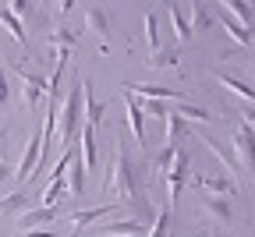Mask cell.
I'll use <instances>...</instances> for the list:
<instances>
[{
    "label": "cell",
    "mask_w": 255,
    "mask_h": 237,
    "mask_svg": "<svg viewBox=\"0 0 255 237\" xmlns=\"http://www.w3.org/2000/svg\"><path fill=\"white\" fill-rule=\"evenodd\" d=\"M103 191L114 195L117 206H121L128 216H131V220L152 227L156 209L149 206V198H145V163L128 152V131H124V127H121L117 142H114V159H110V170H107Z\"/></svg>",
    "instance_id": "6da1fadb"
},
{
    "label": "cell",
    "mask_w": 255,
    "mask_h": 237,
    "mask_svg": "<svg viewBox=\"0 0 255 237\" xmlns=\"http://www.w3.org/2000/svg\"><path fill=\"white\" fill-rule=\"evenodd\" d=\"M163 181H167V191H170V209H174V206H177V198L184 195V184L191 181V156H188V149H181V145H177L174 163L167 166Z\"/></svg>",
    "instance_id": "7a4b0ae2"
},
{
    "label": "cell",
    "mask_w": 255,
    "mask_h": 237,
    "mask_svg": "<svg viewBox=\"0 0 255 237\" xmlns=\"http://www.w3.org/2000/svg\"><path fill=\"white\" fill-rule=\"evenodd\" d=\"M231 152H234V159L241 163V170H245L248 177H255V131H252L245 120H238V127H234V134H231Z\"/></svg>",
    "instance_id": "3957f363"
},
{
    "label": "cell",
    "mask_w": 255,
    "mask_h": 237,
    "mask_svg": "<svg viewBox=\"0 0 255 237\" xmlns=\"http://www.w3.org/2000/svg\"><path fill=\"white\" fill-rule=\"evenodd\" d=\"M14 78H21V107L25 110H36L39 99L46 96V78L36 71H25L21 64H14Z\"/></svg>",
    "instance_id": "277c9868"
},
{
    "label": "cell",
    "mask_w": 255,
    "mask_h": 237,
    "mask_svg": "<svg viewBox=\"0 0 255 237\" xmlns=\"http://www.w3.org/2000/svg\"><path fill=\"white\" fill-rule=\"evenodd\" d=\"M39 152H43V127L32 131V138L21 152V163H18V170H14V184H25L32 174H36V163H39Z\"/></svg>",
    "instance_id": "5b68a950"
},
{
    "label": "cell",
    "mask_w": 255,
    "mask_h": 237,
    "mask_svg": "<svg viewBox=\"0 0 255 237\" xmlns=\"http://www.w3.org/2000/svg\"><path fill=\"white\" fill-rule=\"evenodd\" d=\"M124 127H131V138H135L138 152H145V114L131 92H124Z\"/></svg>",
    "instance_id": "8992f818"
},
{
    "label": "cell",
    "mask_w": 255,
    "mask_h": 237,
    "mask_svg": "<svg viewBox=\"0 0 255 237\" xmlns=\"http://www.w3.org/2000/svg\"><path fill=\"white\" fill-rule=\"evenodd\" d=\"M199 202H202L206 216H209L216 227H231V223H234V198H220V195H202V191H199Z\"/></svg>",
    "instance_id": "52a82bcc"
},
{
    "label": "cell",
    "mask_w": 255,
    "mask_h": 237,
    "mask_svg": "<svg viewBox=\"0 0 255 237\" xmlns=\"http://www.w3.org/2000/svg\"><path fill=\"white\" fill-rule=\"evenodd\" d=\"M195 138H202V134H195ZM202 145L220 159V166H223V170H227V177L238 184L241 177H245V170H241V163L234 159V152H231V145H223V142H216V138H202Z\"/></svg>",
    "instance_id": "ba28073f"
},
{
    "label": "cell",
    "mask_w": 255,
    "mask_h": 237,
    "mask_svg": "<svg viewBox=\"0 0 255 237\" xmlns=\"http://www.w3.org/2000/svg\"><path fill=\"white\" fill-rule=\"evenodd\" d=\"M96 131L100 127H92V124H82L78 131V142H82V166H85V174H96L100 170V145H96Z\"/></svg>",
    "instance_id": "9c48e42d"
},
{
    "label": "cell",
    "mask_w": 255,
    "mask_h": 237,
    "mask_svg": "<svg viewBox=\"0 0 255 237\" xmlns=\"http://www.w3.org/2000/svg\"><path fill=\"white\" fill-rule=\"evenodd\" d=\"M82 11H85V25L100 36V53H110V18H107V11L96 7V4H85Z\"/></svg>",
    "instance_id": "30bf717a"
},
{
    "label": "cell",
    "mask_w": 255,
    "mask_h": 237,
    "mask_svg": "<svg viewBox=\"0 0 255 237\" xmlns=\"http://www.w3.org/2000/svg\"><path fill=\"white\" fill-rule=\"evenodd\" d=\"M46 46H50V53H57V57H71V50L78 46V32H71L64 21H57V25L50 28V36H46Z\"/></svg>",
    "instance_id": "8fae6325"
},
{
    "label": "cell",
    "mask_w": 255,
    "mask_h": 237,
    "mask_svg": "<svg viewBox=\"0 0 255 237\" xmlns=\"http://www.w3.org/2000/svg\"><path fill=\"white\" fill-rule=\"evenodd\" d=\"M191 184H195V191H202V195H220V198H234V195H238V184H234V181H231L227 174L195 177Z\"/></svg>",
    "instance_id": "7c38bea8"
},
{
    "label": "cell",
    "mask_w": 255,
    "mask_h": 237,
    "mask_svg": "<svg viewBox=\"0 0 255 237\" xmlns=\"http://www.w3.org/2000/svg\"><path fill=\"white\" fill-rule=\"evenodd\" d=\"M124 92L142 96V99H159V103H184V92H177L170 85H128L124 82Z\"/></svg>",
    "instance_id": "4fadbf2b"
},
{
    "label": "cell",
    "mask_w": 255,
    "mask_h": 237,
    "mask_svg": "<svg viewBox=\"0 0 255 237\" xmlns=\"http://www.w3.org/2000/svg\"><path fill=\"white\" fill-rule=\"evenodd\" d=\"M64 216V206H36V209H28L21 220H18V230H36L43 223H53Z\"/></svg>",
    "instance_id": "5bb4252c"
},
{
    "label": "cell",
    "mask_w": 255,
    "mask_h": 237,
    "mask_svg": "<svg viewBox=\"0 0 255 237\" xmlns=\"http://www.w3.org/2000/svg\"><path fill=\"white\" fill-rule=\"evenodd\" d=\"M28 209H36V195L32 191H14V195H4L0 198V216H25Z\"/></svg>",
    "instance_id": "9a60e30c"
},
{
    "label": "cell",
    "mask_w": 255,
    "mask_h": 237,
    "mask_svg": "<svg viewBox=\"0 0 255 237\" xmlns=\"http://www.w3.org/2000/svg\"><path fill=\"white\" fill-rule=\"evenodd\" d=\"M149 230V223H138V220H117V223H103V227H96V234L100 237H142Z\"/></svg>",
    "instance_id": "2e32d148"
},
{
    "label": "cell",
    "mask_w": 255,
    "mask_h": 237,
    "mask_svg": "<svg viewBox=\"0 0 255 237\" xmlns=\"http://www.w3.org/2000/svg\"><path fill=\"white\" fill-rule=\"evenodd\" d=\"M213 82H220L227 92H234L238 99H245V103H252L255 107V85H248L245 78H238V75H227V71H213Z\"/></svg>",
    "instance_id": "e0dca14e"
},
{
    "label": "cell",
    "mask_w": 255,
    "mask_h": 237,
    "mask_svg": "<svg viewBox=\"0 0 255 237\" xmlns=\"http://www.w3.org/2000/svg\"><path fill=\"white\" fill-rule=\"evenodd\" d=\"M121 206H96V209H82V213H71V237H78L89 223H96V220H103V216H110V213H117Z\"/></svg>",
    "instance_id": "ac0fdd59"
},
{
    "label": "cell",
    "mask_w": 255,
    "mask_h": 237,
    "mask_svg": "<svg viewBox=\"0 0 255 237\" xmlns=\"http://www.w3.org/2000/svg\"><path fill=\"white\" fill-rule=\"evenodd\" d=\"M64 181H68V195H71V198H82V195H85V166H82L78 149H75V156H71V174L64 177Z\"/></svg>",
    "instance_id": "d6986e66"
},
{
    "label": "cell",
    "mask_w": 255,
    "mask_h": 237,
    "mask_svg": "<svg viewBox=\"0 0 255 237\" xmlns=\"http://www.w3.org/2000/svg\"><path fill=\"white\" fill-rule=\"evenodd\" d=\"M0 25H4L7 32H11V39L21 46V50H28V36H25V25H21V18H14L11 11H7V4H0Z\"/></svg>",
    "instance_id": "ffe728a7"
},
{
    "label": "cell",
    "mask_w": 255,
    "mask_h": 237,
    "mask_svg": "<svg viewBox=\"0 0 255 237\" xmlns=\"http://www.w3.org/2000/svg\"><path fill=\"white\" fill-rule=\"evenodd\" d=\"M163 124H167V145H181V138H191V131H188V124H184V120L177 117V110H174V107L167 110Z\"/></svg>",
    "instance_id": "44dd1931"
},
{
    "label": "cell",
    "mask_w": 255,
    "mask_h": 237,
    "mask_svg": "<svg viewBox=\"0 0 255 237\" xmlns=\"http://www.w3.org/2000/svg\"><path fill=\"white\" fill-rule=\"evenodd\" d=\"M149 67H156V71H167V67H177L181 64V46H159L149 60Z\"/></svg>",
    "instance_id": "7402d4cb"
},
{
    "label": "cell",
    "mask_w": 255,
    "mask_h": 237,
    "mask_svg": "<svg viewBox=\"0 0 255 237\" xmlns=\"http://www.w3.org/2000/svg\"><path fill=\"white\" fill-rule=\"evenodd\" d=\"M216 11H220V7H216ZM220 18H223V28H227V36H231L241 50H245V46H252V28H245L241 21H234L231 14H223V11H220Z\"/></svg>",
    "instance_id": "603a6c76"
},
{
    "label": "cell",
    "mask_w": 255,
    "mask_h": 237,
    "mask_svg": "<svg viewBox=\"0 0 255 237\" xmlns=\"http://www.w3.org/2000/svg\"><path fill=\"white\" fill-rule=\"evenodd\" d=\"M174 110H177V117L184 124H209L213 120V114L202 110V107H195V103H174Z\"/></svg>",
    "instance_id": "cb8c5ba5"
},
{
    "label": "cell",
    "mask_w": 255,
    "mask_h": 237,
    "mask_svg": "<svg viewBox=\"0 0 255 237\" xmlns=\"http://www.w3.org/2000/svg\"><path fill=\"white\" fill-rule=\"evenodd\" d=\"M149 237H174V209L170 206L156 213V220L149 227Z\"/></svg>",
    "instance_id": "d4e9b609"
},
{
    "label": "cell",
    "mask_w": 255,
    "mask_h": 237,
    "mask_svg": "<svg viewBox=\"0 0 255 237\" xmlns=\"http://www.w3.org/2000/svg\"><path fill=\"white\" fill-rule=\"evenodd\" d=\"M167 14H170V25H174V36H177V43H188V39H191V28H188L184 11H181L177 4H170V7H167Z\"/></svg>",
    "instance_id": "484cf974"
},
{
    "label": "cell",
    "mask_w": 255,
    "mask_h": 237,
    "mask_svg": "<svg viewBox=\"0 0 255 237\" xmlns=\"http://www.w3.org/2000/svg\"><path fill=\"white\" fill-rule=\"evenodd\" d=\"M188 28H191V36L209 28V7L206 4H191L188 7Z\"/></svg>",
    "instance_id": "4316f807"
},
{
    "label": "cell",
    "mask_w": 255,
    "mask_h": 237,
    "mask_svg": "<svg viewBox=\"0 0 255 237\" xmlns=\"http://www.w3.org/2000/svg\"><path fill=\"white\" fill-rule=\"evenodd\" d=\"M60 198H68V181H50L46 184V191L39 195V202H43V206H60Z\"/></svg>",
    "instance_id": "83f0119b"
},
{
    "label": "cell",
    "mask_w": 255,
    "mask_h": 237,
    "mask_svg": "<svg viewBox=\"0 0 255 237\" xmlns=\"http://www.w3.org/2000/svg\"><path fill=\"white\" fill-rule=\"evenodd\" d=\"M142 25H145V43H149V50L156 53V50H159V28H156V14H152V11H145Z\"/></svg>",
    "instance_id": "f1b7e54d"
},
{
    "label": "cell",
    "mask_w": 255,
    "mask_h": 237,
    "mask_svg": "<svg viewBox=\"0 0 255 237\" xmlns=\"http://www.w3.org/2000/svg\"><path fill=\"white\" fill-rule=\"evenodd\" d=\"M142 107V114H152V117H167V103H159V99H145V103H138Z\"/></svg>",
    "instance_id": "f546056e"
},
{
    "label": "cell",
    "mask_w": 255,
    "mask_h": 237,
    "mask_svg": "<svg viewBox=\"0 0 255 237\" xmlns=\"http://www.w3.org/2000/svg\"><path fill=\"white\" fill-rule=\"evenodd\" d=\"M14 237H60V230H53V227H36V230H21V234H14Z\"/></svg>",
    "instance_id": "4dcf8cb0"
},
{
    "label": "cell",
    "mask_w": 255,
    "mask_h": 237,
    "mask_svg": "<svg viewBox=\"0 0 255 237\" xmlns=\"http://www.w3.org/2000/svg\"><path fill=\"white\" fill-rule=\"evenodd\" d=\"M7 99H11V82H7V75H4V67H0V110L7 107Z\"/></svg>",
    "instance_id": "1f68e13d"
},
{
    "label": "cell",
    "mask_w": 255,
    "mask_h": 237,
    "mask_svg": "<svg viewBox=\"0 0 255 237\" xmlns=\"http://www.w3.org/2000/svg\"><path fill=\"white\" fill-rule=\"evenodd\" d=\"M7 11H11L14 18H21V14L32 11V4H28V0H7Z\"/></svg>",
    "instance_id": "d6a6232c"
},
{
    "label": "cell",
    "mask_w": 255,
    "mask_h": 237,
    "mask_svg": "<svg viewBox=\"0 0 255 237\" xmlns=\"http://www.w3.org/2000/svg\"><path fill=\"white\" fill-rule=\"evenodd\" d=\"M7 181H14V166H11L4 156H0V188H4Z\"/></svg>",
    "instance_id": "836d02e7"
},
{
    "label": "cell",
    "mask_w": 255,
    "mask_h": 237,
    "mask_svg": "<svg viewBox=\"0 0 255 237\" xmlns=\"http://www.w3.org/2000/svg\"><path fill=\"white\" fill-rule=\"evenodd\" d=\"M75 7H78V4H75V0H60V4H57L53 11H57V18H68V14H71Z\"/></svg>",
    "instance_id": "e575fe53"
},
{
    "label": "cell",
    "mask_w": 255,
    "mask_h": 237,
    "mask_svg": "<svg viewBox=\"0 0 255 237\" xmlns=\"http://www.w3.org/2000/svg\"><path fill=\"white\" fill-rule=\"evenodd\" d=\"M4 138H7V127H4V124H0V145H4Z\"/></svg>",
    "instance_id": "d590c367"
}]
</instances>
